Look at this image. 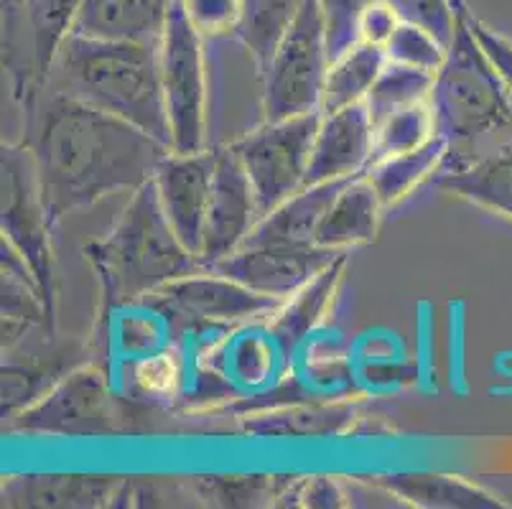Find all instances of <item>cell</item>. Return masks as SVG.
<instances>
[{"label":"cell","instance_id":"obj_1","mask_svg":"<svg viewBox=\"0 0 512 509\" xmlns=\"http://www.w3.org/2000/svg\"><path fill=\"white\" fill-rule=\"evenodd\" d=\"M26 138L54 224L102 196L133 194L171 148L136 125L74 97L44 90L26 107Z\"/></svg>","mask_w":512,"mask_h":509},{"label":"cell","instance_id":"obj_2","mask_svg":"<svg viewBox=\"0 0 512 509\" xmlns=\"http://www.w3.org/2000/svg\"><path fill=\"white\" fill-rule=\"evenodd\" d=\"M454 11V39L428 100L436 133L449 146L439 174L462 171L512 143V95L469 26L467 3L454 0Z\"/></svg>","mask_w":512,"mask_h":509},{"label":"cell","instance_id":"obj_3","mask_svg":"<svg viewBox=\"0 0 512 509\" xmlns=\"http://www.w3.org/2000/svg\"><path fill=\"white\" fill-rule=\"evenodd\" d=\"M46 87L110 112L171 148L158 46L69 34L51 64Z\"/></svg>","mask_w":512,"mask_h":509},{"label":"cell","instance_id":"obj_4","mask_svg":"<svg viewBox=\"0 0 512 509\" xmlns=\"http://www.w3.org/2000/svg\"><path fill=\"white\" fill-rule=\"evenodd\" d=\"M85 258L100 280L105 314L202 270L199 258L186 250L171 227L153 179L130 194L105 237L87 242Z\"/></svg>","mask_w":512,"mask_h":509},{"label":"cell","instance_id":"obj_5","mask_svg":"<svg viewBox=\"0 0 512 509\" xmlns=\"http://www.w3.org/2000/svg\"><path fill=\"white\" fill-rule=\"evenodd\" d=\"M169 319L174 334L214 336L240 324L268 321L286 301L250 291L227 275L202 268L143 298Z\"/></svg>","mask_w":512,"mask_h":509},{"label":"cell","instance_id":"obj_6","mask_svg":"<svg viewBox=\"0 0 512 509\" xmlns=\"http://www.w3.org/2000/svg\"><path fill=\"white\" fill-rule=\"evenodd\" d=\"M327 26L319 0H304L299 16L283 36L263 82L265 123L299 118L321 110L329 74Z\"/></svg>","mask_w":512,"mask_h":509},{"label":"cell","instance_id":"obj_7","mask_svg":"<svg viewBox=\"0 0 512 509\" xmlns=\"http://www.w3.org/2000/svg\"><path fill=\"white\" fill-rule=\"evenodd\" d=\"M3 196H0V230L3 240L34 270L46 303L57 314V278H54V219L41 194L39 174L31 151L23 143L3 146Z\"/></svg>","mask_w":512,"mask_h":509},{"label":"cell","instance_id":"obj_8","mask_svg":"<svg viewBox=\"0 0 512 509\" xmlns=\"http://www.w3.org/2000/svg\"><path fill=\"white\" fill-rule=\"evenodd\" d=\"M158 67L171 128V151L197 153L207 143V64L204 39L176 0L158 44Z\"/></svg>","mask_w":512,"mask_h":509},{"label":"cell","instance_id":"obj_9","mask_svg":"<svg viewBox=\"0 0 512 509\" xmlns=\"http://www.w3.org/2000/svg\"><path fill=\"white\" fill-rule=\"evenodd\" d=\"M110 380L95 364L74 367L39 403L6 423L11 433L54 438H105L123 431Z\"/></svg>","mask_w":512,"mask_h":509},{"label":"cell","instance_id":"obj_10","mask_svg":"<svg viewBox=\"0 0 512 509\" xmlns=\"http://www.w3.org/2000/svg\"><path fill=\"white\" fill-rule=\"evenodd\" d=\"M321 115L324 112L314 110L299 118L263 123L230 146L240 158L242 168L248 171L258 196L260 219L281 207L288 196L304 189Z\"/></svg>","mask_w":512,"mask_h":509},{"label":"cell","instance_id":"obj_11","mask_svg":"<svg viewBox=\"0 0 512 509\" xmlns=\"http://www.w3.org/2000/svg\"><path fill=\"white\" fill-rule=\"evenodd\" d=\"M337 255V250L319 245H245L209 265V270L227 275L255 293L288 301L332 265Z\"/></svg>","mask_w":512,"mask_h":509},{"label":"cell","instance_id":"obj_12","mask_svg":"<svg viewBox=\"0 0 512 509\" xmlns=\"http://www.w3.org/2000/svg\"><path fill=\"white\" fill-rule=\"evenodd\" d=\"M258 222V196L250 184L248 171L242 168L240 158L230 146L217 148L212 196H209L202 255H199L202 268H209L217 260L240 250L245 237L255 230Z\"/></svg>","mask_w":512,"mask_h":509},{"label":"cell","instance_id":"obj_13","mask_svg":"<svg viewBox=\"0 0 512 509\" xmlns=\"http://www.w3.org/2000/svg\"><path fill=\"white\" fill-rule=\"evenodd\" d=\"M217 148L197 153L171 151L158 163L153 184L171 227L194 258L202 255L204 224H207L209 196H212Z\"/></svg>","mask_w":512,"mask_h":509},{"label":"cell","instance_id":"obj_14","mask_svg":"<svg viewBox=\"0 0 512 509\" xmlns=\"http://www.w3.org/2000/svg\"><path fill=\"white\" fill-rule=\"evenodd\" d=\"M372 153L375 125L365 100L337 112H324L311 148L304 186L367 174L372 166Z\"/></svg>","mask_w":512,"mask_h":509},{"label":"cell","instance_id":"obj_15","mask_svg":"<svg viewBox=\"0 0 512 509\" xmlns=\"http://www.w3.org/2000/svg\"><path fill=\"white\" fill-rule=\"evenodd\" d=\"M176 0H85L72 34L158 46Z\"/></svg>","mask_w":512,"mask_h":509},{"label":"cell","instance_id":"obj_16","mask_svg":"<svg viewBox=\"0 0 512 509\" xmlns=\"http://www.w3.org/2000/svg\"><path fill=\"white\" fill-rule=\"evenodd\" d=\"M123 476L21 474L3 482V507H107L115 504Z\"/></svg>","mask_w":512,"mask_h":509},{"label":"cell","instance_id":"obj_17","mask_svg":"<svg viewBox=\"0 0 512 509\" xmlns=\"http://www.w3.org/2000/svg\"><path fill=\"white\" fill-rule=\"evenodd\" d=\"M0 270H3V354L13 352L31 329H44L54 336L57 314L46 303L44 291L29 263L0 240Z\"/></svg>","mask_w":512,"mask_h":509},{"label":"cell","instance_id":"obj_18","mask_svg":"<svg viewBox=\"0 0 512 509\" xmlns=\"http://www.w3.org/2000/svg\"><path fill=\"white\" fill-rule=\"evenodd\" d=\"M365 176V174H362ZM357 176L337 181H324V184H311L299 189L293 196L271 214H265L255 230L245 237L240 247L245 245H314L316 230L327 217L329 207L339 196V191Z\"/></svg>","mask_w":512,"mask_h":509},{"label":"cell","instance_id":"obj_19","mask_svg":"<svg viewBox=\"0 0 512 509\" xmlns=\"http://www.w3.org/2000/svg\"><path fill=\"white\" fill-rule=\"evenodd\" d=\"M349 263V250L339 252L337 260L332 265L321 270L311 283H306L296 296L288 298L278 314L268 321L265 329L271 331L273 342L278 344V352L283 357H291L301 344L311 336V331L327 319V314L332 311V303L337 298L339 286H342L344 270Z\"/></svg>","mask_w":512,"mask_h":509},{"label":"cell","instance_id":"obj_20","mask_svg":"<svg viewBox=\"0 0 512 509\" xmlns=\"http://www.w3.org/2000/svg\"><path fill=\"white\" fill-rule=\"evenodd\" d=\"M380 214H383V204L367 181V174L357 176L339 191L329 207L327 217L316 230L314 245L337 252L370 245L380 230Z\"/></svg>","mask_w":512,"mask_h":509},{"label":"cell","instance_id":"obj_21","mask_svg":"<svg viewBox=\"0 0 512 509\" xmlns=\"http://www.w3.org/2000/svg\"><path fill=\"white\" fill-rule=\"evenodd\" d=\"M377 487L390 497L406 499L416 507L434 509H495L507 507L487 489L467 482L462 476L436 474V471H398L377 479Z\"/></svg>","mask_w":512,"mask_h":509},{"label":"cell","instance_id":"obj_22","mask_svg":"<svg viewBox=\"0 0 512 509\" xmlns=\"http://www.w3.org/2000/svg\"><path fill=\"white\" fill-rule=\"evenodd\" d=\"M436 186L512 222V143L462 171L436 174Z\"/></svg>","mask_w":512,"mask_h":509},{"label":"cell","instance_id":"obj_23","mask_svg":"<svg viewBox=\"0 0 512 509\" xmlns=\"http://www.w3.org/2000/svg\"><path fill=\"white\" fill-rule=\"evenodd\" d=\"M446 140L444 135H431L423 146L413 148V151L398 153V156L383 158V161L372 163L367 171V181L375 189L377 199L383 204V209L395 207L403 199L413 194L418 186L434 174H439L441 163L446 158Z\"/></svg>","mask_w":512,"mask_h":509},{"label":"cell","instance_id":"obj_24","mask_svg":"<svg viewBox=\"0 0 512 509\" xmlns=\"http://www.w3.org/2000/svg\"><path fill=\"white\" fill-rule=\"evenodd\" d=\"M301 6L304 0H240V21L232 36L248 49L258 77L268 72Z\"/></svg>","mask_w":512,"mask_h":509},{"label":"cell","instance_id":"obj_25","mask_svg":"<svg viewBox=\"0 0 512 509\" xmlns=\"http://www.w3.org/2000/svg\"><path fill=\"white\" fill-rule=\"evenodd\" d=\"M123 385L125 398L169 405L189 387V359L184 349L169 344L148 357L123 362Z\"/></svg>","mask_w":512,"mask_h":509},{"label":"cell","instance_id":"obj_26","mask_svg":"<svg viewBox=\"0 0 512 509\" xmlns=\"http://www.w3.org/2000/svg\"><path fill=\"white\" fill-rule=\"evenodd\" d=\"M385 64H388V54L383 46L357 41L352 49L344 51L339 59L329 64L321 112H337L342 107L365 100Z\"/></svg>","mask_w":512,"mask_h":509},{"label":"cell","instance_id":"obj_27","mask_svg":"<svg viewBox=\"0 0 512 509\" xmlns=\"http://www.w3.org/2000/svg\"><path fill=\"white\" fill-rule=\"evenodd\" d=\"M85 6V0H26V36L34 54L36 74L46 87L51 64L57 59L59 46L72 34L74 21Z\"/></svg>","mask_w":512,"mask_h":509},{"label":"cell","instance_id":"obj_28","mask_svg":"<svg viewBox=\"0 0 512 509\" xmlns=\"http://www.w3.org/2000/svg\"><path fill=\"white\" fill-rule=\"evenodd\" d=\"M72 370L74 367L64 362L62 354L46 359L34 357L29 362L3 359V423H11L16 415L39 403Z\"/></svg>","mask_w":512,"mask_h":509},{"label":"cell","instance_id":"obj_29","mask_svg":"<svg viewBox=\"0 0 512 509\" xmlns=\"http://www.w3.org/2000/svg\"><path fill=\"white\" fill-rule=\"evenodd\" d=\"M434 77L436 74H428L423 69L406 67V64L390 62L388 59L385 69L380 72V77H377V82L372 84V90L365 97L372 125H380L393 112L431 100Z\"/></svg>","mask_w":512,"mask_h":509},{"label":"cell","instance_id":"obj_30","mask_svg":"<svg viewBox=\"0 0 512 509\" xmlns=\"http://www.w3.org/2000/svg\"><path fill=\"white\" fill-rule=\"evenodd\" d=\"M125 314L120 316L113 329V342L118 347L123 362L148 357L158 349L169 347V336L174 334L169 319L151 303L138 301L123 306Z\"/></svg>","mask_w":512,"mask_h":509},{"label":"cell","instance_id":"obj_31","mask_svg":"<svg viewBox=\"0 0 512 509\" xmlns=\"http://www.w3.org/2000/svg\"><path fill=\"white\" fill-rule=\"evenodd\" d=\"M431 135H436L434 110L431 102H418V105L398 110L375 125V153L372 163L383 161V158L398 156V153L413 151L423 146Z\"/></svg>","mask_w":512,"mask_h":509},{"label":"cell","instance_id":"obj_32","mask_svg":"<svg viewBox=\"0 0 512 509\" xmlns=\"http://www.w3.org/2000/svg\"><path fill=\"white\" fill-rule=\"evenodd\" d=\"M383 49L390 62L423 69L428 74H436L446 62V46L431 31L416 26V23L400 21Z\"/></svg>","mask_w":512,"mask_h":509},{"label":"cell","instance_id":"obj_33","mask_svg":"<svg viewBox=\"0 0 512 509\" xmlns=\"http://www.w3.org/2000/svg\"><path fill=\"white\" fill-rule=\"evenodd\" d=\"M319 3L324 13V26H327L329 59L334 62L360 41L362 13L375 0H319Z\"/></svg>","mask_w":512,"mask_h":509},{"label":"cell","instance_id":"obj_34","mask_svg":"<svg viewBox=\"0 0 512 509\" xmlns=\"http://www.w3.org/2000/svg\"><path fill=\"white\" fill-rule=\"evenodd\" d=\"M403 23H416L426 28L449 49L454 39L456 11L454 0H385Z\"/></svg>","mask_w":512,"mask_h":509},{"label":"cell","instance_id":"obj_35","mask_svg":"<svg viewBox=\"0 0 512 509\" xmlns=\"http://www.w3.org/2000/svg\"><path fill=\"white\" fill-rule=\"evenodd\" d=\"M181 6L202 39L235 34L240 21V0H181Z\"/></svg>","mask_w":512,"mask_h":509},{"label":"cell","instance_id":"obj_36","mask_svg":"<svg viewBox=\"0 0 512 509\" xmlns=\"http://www.w3.org/2000/svg\"><path fill=\"white\" fill-rule=\"evenodd\" d=\"M469 26H472L474 36H477L479 46L484 49V54L490 56V62L495 64V69L500 72L502 82H505L507 92L512 95V41H507L505 36L497 34L495 28H490L487 23L479 21L472 11H467Z\"/></svg>","mask_w":512,"mask_h":509},{"label":"cell","instance_id":"obj_37","mask_svg":"<svg viewBox=\"0 0 512 509\" xmlns=\"http://www.w3.org/2000/svg\"><path fill=\"white\" fill-rule=\"evenodd\" d=\"M398 26H400L398 13H395L385 0H375V3H370V8L362 13L360 41L385 46Z\"/></svg>","mask_w":512,"mask_h":509}]
</instances>
